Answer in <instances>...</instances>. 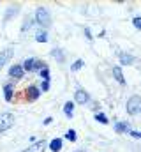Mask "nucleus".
I'll use <instances>...</instances> for the list:
<instances>
[{
  "label": "nucleus",
  "instance_id": "nucleus-19",
  "mask_svg": "<svg viewBox=\"0 0 141 152\" xmlns=\"http://www.w3.org/2000/svg\"><path fill=\"white\" fill-rule=\"evenodd\" d=\"M120 62H122L124 66H129V64L134 62V57H132V55H125V53H122V55H120Z\"/></svg>",
  "mask_w": 141,
  "mask_h": 152
},
{
  "label": "nucleus",
  "instance_id": "nucleus-6",
  "mask_svg": "<svg viewBox=\"0 0 141 152\" xmlns=\"http://www.w3.org/2000/svg\"><path fill=\"white\" fill-rule=\"evenodd\" d=\"M9 76H11L12 80H21V78L25 76V71H23L21 64H12V66L9 67Z\"/></svg>",
  "mask_w": 141,
  "mask_h": 152
},
{
  "label": "nucleus",
  "instance_id": "nucleus-15",
  "mask_svg": "<svg viewBox=\"0 0 141 152\" xmlns=\"http://www.w3.org/2000/svg\"><path fill=\"white\" fill-rule=\"evenodd\" d=\"M113 76H115V80H116L118 83H125V78H124V73H122L120 66H115V67H113Z\"/></svg>",
  "mask_w": 141,
  "mask_h": 152
},
{
  "label": "nucleus",
  "instance_id": "nucleus-30",
  "mask_svg": "<svg viewBox=\"0 0 141 152\" xmlns=\"http://www.w3.org/2000/svg\"><path fill=\"white\" fill-rule=\"evenodd\" d=\"M76 152H83V151H76Z\"/></svg>",
  "mask_w": 141,
  "mask_h": 152
},
{
  "label": "nucleus",
  "instance_id": "nucleus-17",
  "mask_svg": "<svg viewBox=\"0 0 141 152\" xmlns=\"http://www.w3.org/2000/svg\"><path fill=\"white\" fill-rule=\"evenodd\" d=\"M64 113H65V117H69V118L74 115V103L72 101H67L64 104Z\"/></svg>",
  "mask_w": 141,
  "mask_h": 152
},
{
  "label": "nucleus",
  "instance_id": "nucleus-24",
  "mask_svg": "<svg viewBox=\"0 0 141 152\" xmlns=\"http://www.w3.org/2000/svg\"><path fill=\"white\" fill-rule=\"evenodd\" d=\"M95 120L101 122V124H108V117H106L104 113H97L95 115Z\"/></svg>",
  "mask_w": 141,
  "mask_h": 152
},
{
  "label": "nucleus",
  "instance_id": "nucleus-23",
  "mask_svg": "<svg viewBox=\"0 0 141 152\" xmlns=\"http://www.w3.org/2000/svg\"><path fill=\"white\" fill-rule=\"evenodd\" d=\"M65 138H67L69 142H76V140H78V136H76V131H74V129H67V133H65Z\"/></svg>",
  "mask_w": 141,
  "mask_h": 152
},
{
  "label": "nucleus",
  "instance_id": "nucleus-11",
  "mask_svg": "<svg viewBox=\"0 0 141 152\" xmlns=\"http://www.w3.org/2000/svg\"><path fill=\"white\" fill-rule=\"evenodd\" d=\"M62 145H64L62 138H53V140L48 143V147H49V151L51 152H60L62 151Z\"/></svg>",
  "mask_w": 141,
  "mask_h": 152
},
{
  "label": "nucleus",
  "instance_id": "nucleus-3",
  "mask_svg": "<svg viewBox=\"0 0 141 152\" xmlns=\"http://www.w3.org/2000/svg\"><path fill=\"white\" fill-rule=\"evenodd\" d=\"M127 113L129 115H138L141 112V97L140 96H132L127 99Z\"/></svg>",
  "mask_w": 141,
  "mask_h": 152
},
{
  "label": "nucleus",
  "instance_id": "nucleus-14",
  "mask_svg": "<svg viewBox=\"0 0 141 152\" xmlns=\"http://www.w3.org/2000/svg\"><path fill=\"white\" fill-rule=\"evenodd\" d=\"M34 62H35V58H27V60H23V64H21L23 71H25V73H34Z\"/></svg>",
  "mask_w": 141,
  "mask_h": 152
},
{
  "label": "nucleus",
  "instance_id": "nucleus-21",
  "mask_svg": "<svg viewBox=\"0 0 141 152\" xmlns=\"http://www.w3.org/2000/svg\"><path fill=\"white\" fill-rule=\"evenodd\" d=\"M44 67H48L41 58H35V62H34V71H41V69H44Z\"/></svg>",
  "mask_w": 141,
  "mask_h": 152
},
{
  "label": "nucleus",
  "instance_id": "nucleus-22",
  "mask_svg": "<svg viewBox=\"0 0 141 152\" xmlns=\"http://www.w3.org/2000/svg\"><path fill=\"white\" fill-rule=\"evenodd\" d=\"M39 76L42 78V81H49V69H48V67L41 69V71H39Z\"/></svg>",
  "mask_w": 141,
  "mask_h": 152
},
{
  "label": "nucleus",
  "instance_id": "nucleus-25",
  "mask_svg": "<svg viewBox=\"0 0 141 152\" xmlns=\"http://www.w3.org/2000/svg\"><path fill=\"white\" fill-rule=\"evenodd\" d=\"M39 90H41V92H48V90H49V81H41Z\"/></svg>",
  "mask_w": 141,
  "mask_h": 152
},
{
  "label": "nucleus",
  "instance_id": "nucleus-8",
  "mask_svg": "<svg viewBox=\"0 0 141 152\" xmlns=\"http://www.w3.org/2000/svg\"><path fill=\"white\" fill-rule=\"evenodd\" d=\"M4 99H5L7 103H12V101H14V85H12L11 81L4 83Z\"/></svg>",
  "mask_w": 141,
  "mask_h": 152
},
{
  "label": "nucleus",
  "instance_id": "nucleus-13",
  "mask_svg": "<svg viewBox=\"0 0 141 152\" xmlns=\"http://www.w3.org/2000/svg\"><path fill=\"white\" fill-rule=\"evenodd\" d=\"M51 57H53V58H57L60 64H62V62H65V53H64L60 48H55V50H51Z\"/></svg>",
  "mask_w": 141,
  "mask_h": 152
},
{
  "label": "nucleus",
  "instance_id": "nucleus-28",
  "mask_svg": "<svg viewBox=\"0 0 141 152\" xmlns=\"http://www.w3.org/2000/svg\"><path fill=\"white\" fill-rule=\"evenodd\" d=\"M51 122H53V117H46V118H44V122H42V124H44V126H49V124H51Z\"/></svg>",
  "mask_w": 141,
  "mask_h": 152
},
{
  "label": "nucleus",
  "instance_id": "nucleus-20",
  "mask_svg": "<svg viewBox=\"0 0 141 152\" xmlns=\"http://www.w3.org/2000/svg\"><path fill=\"white\" fill-rule=\"evenodd\" d=\"M83 66H85V62H83L81 58H78V60H76V62H74V64L70 66V71H74V73H76V71H79V69H81Z\"/></svg>",
  "mask_w": 141,
  "mask_h": 152
},
{
  "label": "nucleus",
  "instance_id": "nucleus-9",
  "mask_svg": "<svg viewBox=\"0 0 141 152\" xmlns=\"http://www.w3.org/2000/svg\"><path fill=\"white\" fill-rule=\"evenodd\" d=\"M74 101H76L78 104H85V103L90 101V96H88V92H85L83 88H78V90L74 92Z\"/></svg>",
  "mask_w": 141,
  "mask_h": 152
},
{
  "label": "nucleus",
  "instance_id": "nucleus-16",
  "mask_svg": "<svg viewBox=\"0 0 141 152\" xmlns=\"http://www.w3.org/2000/svg\"><path fill=\"white\" fill-rule=\"evenodd\" d=\"M35 41H37V42H48V32L42 30V28L37 30V32H35Z\"/></svg>",
  "mask_w": 141,
  "mask_h": 152
},
{
  "label": "nucleus",
  "instance_id": "nucleus-29",
  "mask_svg": "<svg viewBox=\"0 0 141 152\" xmlns=\"http://www.w3.org/2000/svg\"><path fill=\"white\" fill-rule=\"evenodd\" d=\"M129 134H131V136H134V138H141V133H140V131H131Z\"/></svg>",
  "mask_w": 141,
  "mask_h": 152
},
{
  "label": "nucleus",
  "instance_id": "nucleus-4",
  "mask_svg": "<svg viewBox=\"0 0 141 152\" xmlns=\"http://www.w3.org/2000/svg\"><path fill=\"white\" fill-rule=\"evenodd\" d=\"M23 96H25V101H28V103H35V101L41 97V90H39L37 85H28V87L25 88Z\"/></svg>",
  "mask_w": 141,
  "mask_h": 152
},
{
  "label": "nucleus",
  "instance_id": "nucleus-12",
  "mask_svg": "<svg viewBox=\"0 0 141 152\" xmlns=\"http://www.w3.org/2000/svg\"><path fill=\"white\" fill-rule=\"evenodd\" d=\"M115 131L116 133H131V126H129V122H116Z\"/></svg>",
  "mask_w": 141,
  "mask_h": 152
},
{
  "label": "nucleus",
  "instance_id": "nucleus-7",
  "mask_svg": "<svg viewBox=\"0 0 141 152\" xmlns=\"http://www.w3.org/2000/svg\"><path fill=\"white\" fill-rule=\"evenodd\" d=\"M46 147H48L46 140H39V142H35L30 147H27V149H23V151H20V152H44Z\"/></svg>",
  "mask_w": 141,
  "mask_h": 152
},
{
  "label": "nucleus",
  "instance_id": "nucleus-18",
  "mask_svg": "<svg viewBox=\"0 0 141 152\" xmlns=\"http://www.w3.org/2000/svg\"><path fill=\"white\" fill-rule=\"evenodd\" d=\"M35 21H34V18H30V16H27L25 18V21H23V25H21V32H27L32 25H34Z\"/></svg>",
  "mask_w": 141,
  "mask_h": 152
},
{
  "label": "nucleus",
  "instance_id": "nucleus-1",
  "mask_svg": "<svg viewBox=\"0 0 141 152\" xmlns=\"http://www.w3.org/2000/svg\"><path fill=\"white\" fill-rule=\"evenodd\" d=\"M34 21L42 28V30H46L48 27H51V14H49V11L46 9V7H37L34 12Z\"/></svg>",
  "mask_w": 141,
  "mask_h": 152
},
{
  "label": "nucleus",
  "instance_id": "nucleus-26",
  "mask_svg": "<svg viewBox=\"0 0 141 152\" xmlns=\"http://www.w3.org/2000/svg\"><path fill=\"white\" fill-rule=\"evenodd\" d=\"M132 25H134L138 30H141V16H136V18L132 20Z\"/></svg>",
  "mask_w": 141,
  "mask_h": 152
},
{
  "label": "nucleus",
  "instance_id": "nucleus-10",
  "mask_svg": "<svg viewBox=\"0 0 141 152\" xmlns=\"http://www.w3.org/2000/svg\"><path fill=\"white\" fill-rule=\"evenodd\" d=\"M20 12V7L18 5H11L7 11H5V14H4V23H7V21H11L16 14Z\"/></svg>",
  "mask_w": 141,
  "mask_h": 152
},
{
  "label": "nucleus",
  "instance_id": "nucleus-27",
  "mask_svg": "<svg viewBox=\"0 0 141 152\" xmlns=\"http://www.w3.org/2000/svg\"><path fill=\"white\" fill-rule=\"evenodd\" d=\"M85 36H86V39H88V41H92V39H94V36L90 34V28H85Z\"/></svg>",
  "mask_w": 141,
  "mask_h": 152
},
{
  "label": "nucleus",
  "instance_id": "nucleus-5",
  "mask_svg": "<svg viewBox=\"0 0 141 152\" xmlns=\"http://www.w3.org/2000/svg\"><path fill=\"white\" fill-rule=\"evenodd\" d=\"M12 57H14V50H12V48H5V50H2V51H0V69H2L5 64H9Z\"/></svg>",
  "mask_w": 141,
  "mask_h": 152
},
{
  "label": "nucleus",
  "instance_id": "nucleus-2",
  "mask_svg": "<svg viewBox=\"0 0 141 152\" xmlns=\"http://www.w3.org/2000/svg\"><path fill=\"white\" fill-rule=\"evenodd\" d=\"M14 113H11V112H4V113H0V134H4L5 131H9L12 126H14Z\"/></svg>",
  "mask_w": 141,
  "mask_h": 152
}]
</instances>
